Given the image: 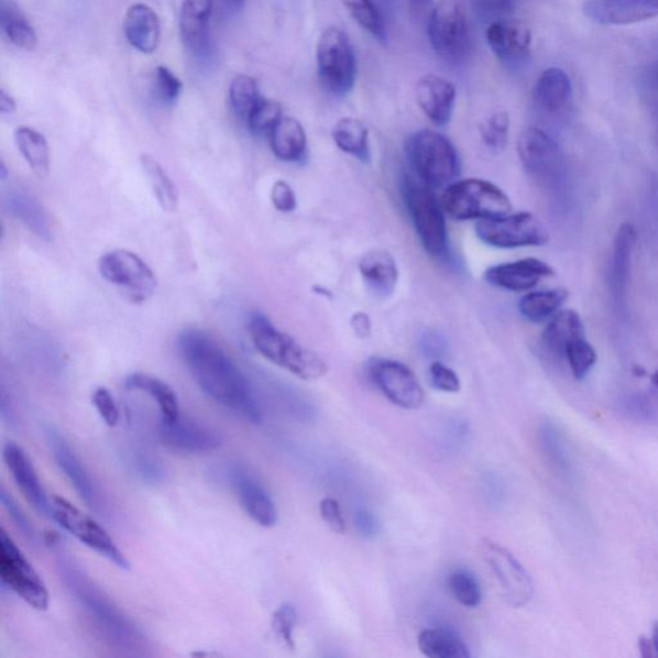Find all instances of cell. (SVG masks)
<instances>
[{
  "mask_svg": "<svg viewBox=\"0 0 658 658\" xmlns=\"http://www.w3.org/2000/svg\"><path fill=\"white\" fill-rule=\"evenodd\" d=\"M127 40L143 53H152L160 42V20L151 7L138 3L130 7L124 21Z\"/></svg>",
  "mask_w": 658,
  "mask_h": 658,
  "instance_id": "28",
  "label": "cell"
},
{
  "mask_svg": "<svg viewBox=\"0 0 658 658\" xmlns=\"http://www.w3.org/2000/svg\"><path fill=\"white\" fill-rule=\"evenodd\" d=\"M270 136L272 151L281 161L298 163L305 158L308 138L300 121L294 118H282Z\"/></svg>",
  "mask_w": 658,
  "mask_h": 658,
  "instance_id": "32",
  "label": "cell"
},
{
  "mask_svg": "<svg viewBox=\"0 0 658 658\" xmlns=\"http://www.w3.org/2000/svg\"><path fill=\"white\" fill-rule=\"evenodd\" d=\"M7 174H9V172H7V167L2 161V163H0V179H2V182H6Z\"/></svg>",
  "mask_w": 658,
  "mask_h": 658,
  "instance_id": "64",
  "label": "cell"
},
{
  "mask_svg": "<svg viewBox=\"0 0 658 658\" xmlns=\"http://www.w3.org/2000/svg\"><path fill=\"white\" fill-rule=\"evenodd\" d=\"M354 524L359 534L363 538H374L380 531V523L372 512L359 509L355 512Z\"/></svg>",
  "mask_w": 658,
  "mask_h": 658,
  "instance_id": "54",
  "label": "cell"
},
{
  "mask_svg": "<svg viewBox=\"0 0 658 658\" xmlns=\"http://www.w3.org/2000/svg\"><path fill=\"white\" fill-rule=\"evenodd\" d=\"M229 482L246 515L263 527L278 522V511L270 492L248 467L234 464L228 472Z\"/></svg>",
  "mask_w": 658,
  "mask_h": 658,
  "instance_id": "17",
  "label": "cell"
},
{
  "mask_svg": "<svg viewBox=\"0 0 658 658\" xmlns=\"http://www.w3.org/2000/svg\"><path fill=\"white\" fill-rule=\"evenodd\" d=\"M430 382L432 387L441 393L457 394L462 387L458 374L440 361L430 365Z\"/></svg>",
  "mask_w": 658,
  "mask_h": 658,
  "instance_id": "49",
  "label": "cell"
},
{
  "mask_svg": "<svg viewBox=\"0 0 658 658\" xmlns=\"http://www.w3.org/2000/svg\"><path fill=\"white\" fill-rule=\"evenodd\" d=\"M45 436H47L53 458H55L61 471L72 482L76 493L87 503L90 509L97 512L99 516H107V506L101 492H99L86 465L76 456L70 443L64 438V435H61L55 427L48 426L45 428Z\"/></svg>",
  "mask_w": 658,
  "mask_h": 658,
  "instance_id": "16",
  "label": "cell"
},
{
  "mask_svg": "<svg viewBox=\"0 0 658 658\" xmlns=\"http://www.w3.org/2000/svg\"><path fill=\"white\" fill-rule=\"evenodd\" d=\"M141 166L145 179L155 196L161 209L167 212H174L178 208V190L174 186L169 175L164 171L155 158L144 153L141 156Z\"/></svg>",
  "mask_w": 658,
  "mask_h": 658,
  "instance_id": "38",
  "label": "cell"
},
{
  "mask_svg": "<svg viewBox=\"0 0 658 658\" xmlns=\"http://www.w3.org/2000/svg\"><path fill=\"white\" fill-rule=\"evenodd\" d=\"M249 333L260 355L267 362L304 381L325 377L328 365L314 351L306 349L293 336L281 331L263 314H254L249 321Z\"/></svg>",
  "mask_w": 658,
  "mask_h": 658,
  "instance_id": "3",
  "label": "cell"
},
{
  "mask_svg": "<svg viewBox=\"0 0 658 658\" xmlns=\"http://www.w3.org/2000/svg\"><path fill=\"white\" fill-rule=\"evenodd\" d=\"M3 458L14 482L28 502L42 515L51 518L52 498L45 493L42 481L25 451L18 443L7 442Z\"/></svg>",
  "mask_w": 658,
  "mask_h": 658,
  "instance_id": "21",
  "label": "cell"
},
{
  "mask_svg": "<svg viewBox=\"0 0 658 658\" xmlns=\"http://www.w3.org/2000/svg\"><path fill=\"white\" fill-rule=\"evenodd\" d=\"M229 99L233 110L243 120H248L252 110L262 101L257 81L251 76L239 75L231 83Z\"/></svg>",
  "mask_w": 658,
  "mask_h": 658,
  "instance_id": "40",
  "label": "cell"
},
{
  "mask_svg": "<svg viewBox=\"0 0 658 658\" xmlns=\"http://www.w3.org/2000/svg\"><path fill=\"white\" fill-rule=\"evenodd\" d=\"M125 387L149 395L155 401L163 423H174L180 418L178 395L165 381L147 373H132L125 379Z\"/></svg>",
  "mask_w": 658,
  "mask_h": 658,
  "instance_id": "30",
  "label": "cell"
},
{
  "mask_svg": "<svg viewBox=\"0 0 658 658\" xmlns=\"http://www.w3.org/2000/svg\"><path fill=\"white\" fill-rule=\"evenodd\" d=\"M370 380L382 395L403 409L417 410L425 403V392L415 373L393 359L374 357L366 364Z\"/></svg>",
  "mask_w": 658,
  "mask_h": 658,
  "instance_id": "14",
  "label": "cell"
},
{
  "mask_svg": "<svg viewBox=\"0 0 658 658\" xmlns=\"http://www.w3.org/2000/svg\"><path fill=\"white\" fill-rule=\"evenodd\" d=\"M418 647L428 658H470V649L453 632L426 629L419 634Z\"/></svg>",
  "mask_w": 658,
  "mask_h": 658,
  "instance_id": "36",
  "label": "cell"
},
{
  "mask_svg": "<svg viewBox=\"0 0 658 658\" xmlns=\"http://www.w3.org/2000/svg\"><path fill=\"white\" fill-rule=\"evenodd\" d=\"M481 553L498 581L504 599L512 607H525L533 599L534 583L523 563L508 549L487 539L482 541Z\"/></svg>",
  "mask_w": 658,
  "mask_h": 658,
  "instance_id": "15",
  "label": "cell"
},
{
  "mask_svg": "<svg viewBox=\"0 0 658 658\" xmlns=\"http://www.w3.org/2000/svg\"><path fill=\"white\" fill-rule=\"evenodd\" d=\"M336 145L362 163H370V132L361 120L353 118L341 119L336 122L332 130Z\"/></svg>",
  "mask_w": 658,
  "mask_h": 658,
  "instance_id": "33",
  "label": "cell"
},
{
  "mask_svg": "<svg viewBox=\"0 0 658 658\" xmlns=\"http://www.w3.org/2000/svg\"><path fill=\"white\" fill-rule=\"evenodd\" d=\"M511 120L506 111L494 112L480 125L482 142L486 147L501 152L508 143Z\"/></svg>",
  "mask_w": 658,
  "mask_h": 658,
  "instance_id": "44",
  "label": "cell"
},
{
  "mask_svg": "<svg viewBox=\"0 0 658 658\" xmlns=\"http://www.w3.org/2000/svg\"><path fill=\"white\" fill-rule=\"evenodd\" d=\"M553 267L535 257L517 260V262L490 266L484 274L487 285L511 290V293H526L542 278L553 277Z\"/></svg>",
  "mask_w": 658,
  "mask_h": 658,
  "instance_id": "20",
  "label": "cell"
},
{
  "mask_svg": "<svg viewBox=\"0 0 658 658\" xmlns=\"http://www.w3.org/2000/svg\"><path fill=\"white\" fill-rule=\"evenodd\" d=\"M518 157L529 177L542 187H556L564 178V157L545 130L527 128L517 142Z\"/></svg>",
  "mask_w": 658,
  "mask_h": 658,
  "instance_id": "11",
  "label": "cell"
},
{
  "mask_svg": "<svg viewBox=\"0 0 658 658\" xmlns=\"http://www.w3.org/2000/svg\"><path fill=\"white\" fill-rule=\"evenodd\" d=\"M540 443L548 461L556 470L564 474L570 471L568 450H566L562 436L558 432L555 425L549 423L542 424L540 428Z\"/></svg>",
  "mask_w": 658,
  "mask_h": 658,
  "instance_id": "43",
  "label": "cell"
},
{
  "mask_svg": "<svg viewBox=\"0 0 658 658\" xmlns=\"http://www.w3.org/2000/svg\"><path fill=\"white\" fill-rule=\"evenodd\" d=\"M7 210L44 241L52 240V224L47 210L33 195L22 189H11L6 195Z\"/></svg>",
  "mask_w": 658,
  "mask_h": 658,
  "instance_id": "27",
  "label": "cell"
},
{
  "mask_svg": "<svg viewBox=\"0 0 658 658\" xmlns=\"http://www.w3.org/2000/svg\"><path fill=\"white\" fill-rule=\"evenodd\" d=\"M282 106L271 99H262L248 118V125L256 135H271L282 120Z\"/></svg>",
  "mask_w": 658,
  "mask_h": 658,
  "instance_id": "46",
  "label": "cell"
},
{
  "mask_svg": "<svg viewBox=\"0 0 658 658\" xmlns=\"http://www.w3.org/2000/svg\"><path fill=\"white\" fill-rule=\"evenodd\" d=\"M476 9L490 17H503L514 9V0H474Z\"/></svg>",
  "mask_w": 658,
  "mask_h": 658,
  "instance_id": "55",
  "label": "cell"
},
{
  "mask_svg": "<svg viewBox=\"0 0 658 658\" xmlns=\"http://www.w3.org/2000/svg\"><path fill=\"white\" fill-rule=\"evenodd\" d=\"M635 244H637V231L633 224L624 223L615 235L610 271L611 294L619 310H624L626 306Z\"/></svg>",
  "mask_w": 658,
  "mask_h": 658,
  "instance_id": "23",
  "label": "cell"
},
{
  "mask_svg": "<svg viewBox=\"0 0 658 658\" xmlns=\"http://www.w3.org/2000/svg\"><path fill=\"white\" fill-rule=\"evenodd\" d=\"M650 381H652V384L655 385V387L658 390V359H657V365H656V370L652 374H650Z\"/></svg>",
  "mask_w": 658,
  "mask_h": 658,
  "instance_id": "63",
  "label": "cell"
},
{
  "mask_svg": "<svg viewBox=\"0 0 658 658\" xmlns=\"http://www.w3.org/2000/svg\"><path fill=\"white\" fill-rule=\"evenodd\" d=\"M583 11L596 24L633 25L658 18V0H586Z\"/></svg>",
  "mask_w": 658,
  "mask_h": 658,
  "instance_id": "19",
  "label": "cell"
},
{
  "mask_svg": "<svg viewBox=\"0 0 658 658\" xmlns=\"http://www.w3.org/2000/svg\"><path fill=\"white\" fill-rule=\"evenodd\" d=\"M568 290L563 288L529 293L519 300L518 310L524 318L533 321V323H541V321L556 316L564 301L568 300Z\"/></svg>",
  "mask_w": 658,
  "mask_h": 658,
  "instance_id": "37",
  "label": "cell"
},
{
  "mask_svg": "<svg viewBox=\"0 0 658 658\" xmlns=\"http://www.w3.org/2000/svg\"><path fill=\"white\" fill-rule=\"evenodd\" d=\"M213 0H183L180 34L189 50L200 52L208 43Z\"/></svg>",
  "mask_w": 658,
  "mask_h": 658,
  "instance_id": "29",
  "label": "cell"
},
{
  "mask_svg": "<svg viewBox=\"0 0 658 658\" xmlns=\"http://www.w3.org/2000/svg\"><path fill=\"white\" fill-rule=\"evenodd\" d=\"M297 624V611L293 604H282L274 612L272 618V629L289 649H295V627Z\"/></svg>",
  "mask_w": 658,
  "mask_h": 658,
  "instance_id": "47",
  "label": "cell"
},
{
  "mask_svg": "<svg viewBox=\"0 0 658 658\" xmlns=\"http://www.w3.org/2000/svg\"><path fill=\"white\" fill-rule=\"evenodd\" d=\"M0 500H2V504L7 512L13 518L14 524L19 527L20 531L25 535L26 538L30 540L36 539V533L32 524L29 523L28 517L25 516L24 512L19 506V503L13 500V496L7 492L4 487H2V492H0Z\"/></svg>",
  "mask_w": 658,
  "mask_h": 658,
  "instance_id": "51",
  "label": "cell"
},
{
  "mask_svg": "<svg viewBox=\"0 0 658 658\" xmlns=\"http://www.w3.org/2000/svg\"><path fill=\"white\" fill-rule=\"evenodd\" d=\"M179 350L206 395L250 424H262L263 410L249 380L209 335L186 329L179 336Z\"/></svg>",
  "mask_w": 658,
  "mask_h": 658,
  "instance_id": "1",
  "label": "cell"
},
{
  "mask_svg": "<svg viewBox=\"0 0 658 658\" xmlns=\"http://www.w3.org/2000/svg\"><path fill=\"white\" fill-rule=\"evenodd\" d=\"M57 568L68 593L79 606L86 611L91 622L114 645L122 648L134 649L144 645V635L140 627L130 619L107 596L102 589L95 584L74 558L59 550Z\"/></svg>",
  "mask_w": 658,
  "mask_h": 658,
  "instance_id": "2",
  "label": "cell"
},
{
  "mask_svg": "<svg viewBox=\"0 0 658 658\" xmlns=\"http://www.w3.org/2000/svg\"><path fill=\"white\" fill-rule=\"evenodd\" d=\"M51 518L83 545L96 550L118 568L130 569L128 558L118 548L110 534L94 517L84 514L70 502L57 495L52 496Z\"/></svg>",
  "mask_w": 658,
  "mask_h": 658,
  "instance_id": "10",
  "label": "cell"
},
{
  "mask_svg": "<svg viewBox=\"0 0 658 658\" xmlns=\"http://www.w3.org/2000/svg\"><path fill=\"white\" fill-rule=\"evenodd\" d=\"M402 195L427 254L435 259H447L450 252L447 213L434 189L416 177L404 175Z\"/></svg>",
  "mask_w": 658,
  "mask_h": 658,
  "instance_id": "4",
  "label": "cell"
},
{
  "mask_svg": "<svg viewBox=\"0 0 658 658\" xmlns=\"http://www.w3.org/2000/svg\"><path fill=\"white\" fill-rule=\"evenodd\" d=\"M102 277L124 293L130 301L141 304L156 293L155 273L140 256L128 250H113L99 259Z\"/></svg>",
  "mask_w": 658,
  "mask_h": 658,
  "instance_id": "12",
  "label": "cell"
},
{
  "mask_svg": "<svg viewBox=\"0 0 658 658\" xmlns=\"http://www.w3.org/2000/svg\"><path fill=\"white\" fill-rule=\"evenodd\" d=\"M318 75L321 86L338 97L348 96L357 80V58L349 37L339 28L321 33L317 47Z\"/></svg>",
  "mask_w": 658,
  "mask_h": 658,
  "instance_id": "7",
  "label": "cell"
},
{
  "mask_svg": "<svg viewBox=\"0 0 658 658\" xmlns=\"http://www.w3.org/2000/svg\"><path fill=\"white\" fill-rule=\"evenodd\" d=\"M155 88L161 101L164 103H174L177 101L183 84L177 75H174L169 68L158 66L155 70Z\"/></svg>",
  "mask_w": 658,
  "mask_h": 658,
  "instance_id": "48",
  "label": "cell"
},
{
  "mask_svg": "<svg viewBox=\"0 0 658 658\" xmlns=\"http://www.w3.org/2000/svg\"><path fill=\"white\" fill-rule=\"evenodd\" d=\"M0 579L6 588L24 600L30 607L48 610L47 586L4 529L0 533Z\"/></svg>",
  "mask_w": 658,
  "mask_h": 658,
  "instance_id": "8",
  "label": "cell"
},
{
  "mask_svg": "<svg viewBox=\"0 0 658 658\" xmlns=\"http://www.w3.org/2000/svg\"><path fill=\"white\" fill-rule=\"evenodd\" d=\"M271 200L275 210L281 212H293L297 209V197L293 187L285 180L274 183L271 193Z\"/></svg>",
  "mask_w": 658,
  "mask_h": 658,
  "instance_id": "52",
  "label": "cell"
},
{
  "mask_svg": "<svg viewBox=\"0 0 658 658\" xmlns=\"http://www.w3.org/2000/svg\"><path fill=\"white\" fill-rule=\"evenodd\" d=\"M14 141L36 177L40 179L47 177L51 167V153L45 136L33 128L21 127L14 132Z\"/></svg>",
  "mask_w": 658,
  "mask_h": 658,
  "instance_id": "35",
  "label": "cell"
},
{
  "mask_svg": "<svg viewBox=\"0 0 658 658\" xmlns=\"http://www.w3.org/2000/svg\"><path fill=\"white\" fill-rule=\"evenodd\" d=\"M319 511L321 518L333 533L342 535L347 531L346 518L342 516L340 503L333 498H326L320 502Z\"/></svg>",
  "mask_w": 658,
  "mask_h": 658,
  "instance_id": "53",
  "label": "cell"
},
{
  "mask_svg": "<svg viewBox=\"0 0 658 658\" xmlns=\"http://www.w3.org/2000/svg\"><path fill=\"white\" fill-rule=\"evenodd\" d=\"M440 202L447 216L458 221L496 219L512 211L509 197L502 188L478 178L451 183Z\"/></svg>",
  "mask_w": 658,
  "mask_h": 658,
  "instance_id": "6",
  "label": "cell"
},
{
  "mask_svg": "<svg viewBox=\"0 0 658 658\" xmlns=\"http://www.w3.org/2000/svg\"><path fill=\"white\" fill-rule=\"evenodd\" d=\"M431 4L432 0H409L410 9L417 13L427 11Z\"/></svg>",
  "mask_w": 658,
  "mask_h": 658,
  "instance_id": "60",
  "label": "cell"
},
{
  "mask_svg": "<svg viewBox=\"0 0 658 658\" xmlns=\"http://www.w3.org/2000/svg\"><path fill=\"white\" fill-rule=\"evenodd\" d=\"M359 273L374 296L392 297L399 282V267L395 257L386 250L365 252L359 262Z\"/></svg>",
  "mask_w": 658,
  "mask_h": 658,
  "instance_id": "25",
  "label": "cell"
},
{
  "mask_svg": "<svg viewBox=\"0 0 658 658\" xmlns=\"http://www.w3.org/2000/svg\"><path fill=\"white\" fill-rule=\"evenodd\" d=\"M350 327L353 329L357 338L369 339L372 335V320L369 314L363 311L354 312L350 319Z\"/></svg>",
  "mask_w": 658,
  "mask_h": 658,
  "instance_id": "56",
  "label": "cell"
},
{
  "mask_svg": "<svg viewBox=\"0 0 658 658\" xmlns=\"http://www.w3.org/2000/svg\"><path fill=\"white\" fill-rule=\"evenodd\" d=\"M0 29L18 47L35 50L37 44L35 29L13 0H0Z\"/></svg>",
  "mask_w": 658,
  "mask_h": 658,
  "instance_id": "34",
  "label": "cell"
},
{
  "mask_svg": "<svg viewBox=\"0 0 658 658\" xmlns=\"http://www.w3.org/2000/svg\"><path fill=\"white\" fill-rule=\"evenodd\" d=\"M346 7L359 25L380 43L387 42L385 20L374 0H343Z\"/></svg>",
  "mask_w": 658,
  "mask_h": 658,
  "instance_id": "39",
  "label": "cell"
},
{
  "mask_svg": "<svg viewBox=\"0 0 658 658\" xmlns=\"http://www.w3.org/2000/svg\"><path fill=\"white\" fill-rule=\"evenodd\" d=\"M564 359L570 365L572 376L583 381L596 363V353L591 343L581 338L572 341L566 349Z\"/></svg>",
  "mask_w": 658,
  "mask_h": 658,
  "instance_id": "45",
  "label": "cell"
},
{
  "mask_svg": "<svg viewBox=\"0 0 658 658\" xmlns=\"http://www.w3.org/2000/svg\"><path fill=\"white\" fill-rule=\"evenodd\" d=\"M14 111H17V101L9 95V91H6L3 88L0 89V112L10 114Z\"/></svg>",
  "mask_w": 658,
  "mask_h": 658,
  "instance_id": "57",
  "label": "cell"
},
{
  "mask_svg": "<svg viewBox=\"0 0 658 658\" xmlns=\"http://www.w3.org/2000/svg\"><path fill=\"white\" fill-rule=\"evenodd\" d=\"M474 233L482 243L502 250L542 246L549 240L546 227L531 212L480 220Z\"/></svg>",
  "mask_w": 658,
  "mask_h": 658,
  "instance_id": "9",
  "label": "cell"
},
{
  "mask_svg": "<svg viewBox=\"0 0 658 658\" xmlns=\"http://www.w3.org/2000/svg\"><path fill=\"white\" fill-rule=\"evenodd\" d=\"M428 36L432 48L449 63H461L471 52L469 22L461 4L442 0L431 13Z\"/></svg>",
  "mask_w": 658,
  "mask_h": 658,
  "instance_id": "13",
  "label": "cell"
},
{
  "mask_svg": "<svg viewBox=\"0 0 658 658\" xmlns=\"http://www.w3.org/2000/svg\"><path fill=\"white\" fill-rule=\"evenodd\" d=\"M533 98L541 110L549 113L564 111L573 101V88L569 74L560 67L547 68L535 83Z\"/></svg>",
  "mask_w": 658,
  "mask_h": 658,
  "instance_id": "26",
  "label": "cell"
},
{
  "mask_svg": "<svg viewBox=\"0 0 658 658\" xmlns=\"http://www.w3.org/2000/svg\"><path fill=\"white\" fill-rule=\"evenodd\" d=\"M405 153L416 177L432 189L448 187L461 173L454 144L434 130H419L405 143Z\"/></svg>",
  "mask_w": 658,
  "mask_h": 658,
  "instance_id": "5",
  "label": "cell"
},
{
  "mask_svg": "<svg viewBox=\"0 0 658 658\" xmlns=\"http://www.w3.org/2000/svg\"><path fill=\"white\" fill-rule=\"evenodd\" d=\"M221 3L232 10H241L246 0H220Z\"/></svg>",
  "mask_w": 658,
  "mask_h": 658,
  "instance_id": "61",
  "label": "cell"
},
{
  "mask_svg": "<svg viewBox=\"0 0 658 658\" xmlns=\"http://www.w3.org/2000/svg\"><path fill=\"white\" fill-rule=\"evenodd\" d=\"M448 586L456 601L464 607L480 606L482 600L481 586L471 572L459 570L450 573Z\"/></svg>",
  "mask_w": 658,
  "mask_h": 658,
  "instance_id": "42",
  "label": "cell"
},
{
  "mask_svg": "<svg viewBox=\"0 0 658 658\" xmlns=\"http://www.w3.org/2000/svg\"><path fill=\"white\" fill-rule=\"evenodd\" d=\"M486 40L490 48L503 63L519 64L530 56L531 33L522 22L495 21L486 30Z\"/></svg>",
  "mask_w": 658,
  "mask_h": 658,
  "instance_id": "22",
  "label": "cell"
},
{
  "mask_svg": "<svg viewBox=\"0 0 658 658\" xmlns=\"http://www.w3.org/2000/svg\"><path fill=\"white\" fill-rule=\"evenodd\" d=\"M645 83L647 84L648 88L658 90V61L647 68L645 74Z\"/></svg>",
  "mask_w": 658,
  "mask_h": 658,
  "instance_id": "58",
  "label": "cell"
},
{
  "mask_svg": "<svg viewBox=\"0 0 658 658\" xmlns=\"http://www.w3.org/2000/svg\"><path fill=\"white\" fill-rule=\"evenodd\" d=\"M650 640H652V645H654V648H655L656 656H658V619L654 624L652 638H650Z\"/></svg>",
  "mask_w": 658,
  "mask_h": 658,
  "instance_id": "62",
  "label": "cell"
},
{
  "mask_svg": "<svg viewBox=\"0 0 658 658\" xmlns=\"http://www.w3.org/2000/svg\"><path fill=\"white\" fill-rule=\"evenodd\" d=\"M158 439L165 447L189 454H206L223 446V436L213 428L188 419L163 423L158 427Z\"/></svg>",
  "mask_w": 658,
  "mask_h": 658,
  "instance_id": "18",
  "label": "cell"
},
{
  "mask_svg": "<svg viewBox=\"0 0 658 658\" xmlns=\"http://www.w3.org/2000/svg\"><path fill=\"white\" fill-rule=\"evenodd\" d=\"M416 97L420 110L436 125H446L454 111L457 90L441 76L426 75L417 83Z\"/></svg>",
  "mask_w": 658,
  "mask_h": 658,
  "instance_id": "24",
  "label": "cell"
},
{
  "mask_svg": "<svg viewBox=\"0 0 658 658\" xmlns=\"http://www.w3.org/2000/svg\"><path fill=\"white\" fill-rule=\"evenodd\" d=\"M125 461L130 470L144 482L151 485L160 484L166 478L163 464L156 457H153L143 449H129L125 453Z\"/></svg>",
  "mask_w": 658,
  "mask_h": 658,
  "instance_id": "41",
  "label": "cell"
},
{
  "mask_svg": "<svg viewBox=\"0 0 658 658\" xmlns=\"http://www.w3.org/2000/svg\"><path fill=\"white\" fill-rule=\"evenodd\" d=\"M639 650H640V656L643 658L656 657L652 640H650L648 638L643 637L639 639Z\"/></svg>",
  "mask_w": 658,
  "mask_h": 658,
  "instance_id": "59",
  "label": "cell"
},
{
  "mask_svg": "<svg viewBox=\"0 0 658 658\" xmlns=\"http://www.w3.org/2000/svg\"><path fill=\"white\" fill-rule=\"evenodd\" d=\"M91 403H94L98 415L101 416L107 426L114 427L119 424L120 409L109 388H96L95 393L91 394Z\"/></svg>",
  "mask_w": 658,
  "mask_h": 658,
  "instance_id": "50",
  "label": "cell"
},
{
  "mask_svg": "<svg viewBox=\"0 0 658 658\" xmlns=\"http://www.w3.org/2000/svg\"><path fill=\"white\" fill-rule=\"evenodd\" d=\"M585 338V328L579 314L573 310L558 311L542 332V346L558 358H564L572 341Z\"/></svg>",
  "mask_w": 658,
  "mask_h": 658,
  "instance_id": "31",
  "label": "cell"
}]
</instances>
